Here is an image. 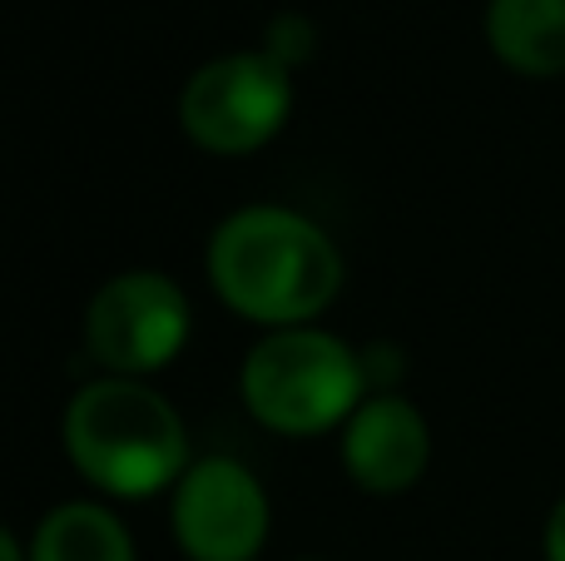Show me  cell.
<instances>
[{"label": "cell", "mask_w": 565, "mask_h": 561, "mask_svg": "<svg viewBox=\"0 0 565 561\" xmlns=\"http://www.w3.org/2000/svg\"><path fill=\"white\" fill-rule=\"evenodd\" d=\"M209 284L248 324H312L342 288V254L328 229L282 204L228 214L209 239Z\"/></svg>", "instance_id": "6da1fadb"}, {"label": "cell", "mask_w": 565, "mask_h": 561, "mask_svg": "<svg viewBox=\"0 0 565 561\" xmlns=\"http://www.w3.org/2000/svg\"><path fill=\"white\" fill-rule=\"evenodd\" d=\"M65 457L95 493L139 502L189 473L184 417L145 378H99L65 407Z\"/></svg>", "instance_id": "7a4b0ae2"}, {"label": "cell", "mask_w": 565, "mask_h": 561, "mask_svg": "<svg viewBox=\"0 0 565 561\" xmlns=\"http://www.w3.org/2000/svg\"><path fill=\"white\" fill-rule=\"evenodd\" d=\"M238 388L248 413L282 437L332 433L358 413L362 398H372L358 348L312 324L274 328L264 343H254Z\"/></svg>", "instance_id": "3957f363"}, {"label": "cell", "mask_w": 565, "mask_h": 561, "mask_svg": "<svg viewBox=\"0 0 565 561\" xmlns=\"http://www.w3.org/2000/svg\"><path fill=\"white\" fill-rule=\"evenodd\" d=\"M292 115V70L268 50H234L194 70L179 95V125L209 155H254Z\"/></svg>", "instance_id": "277c9868"}, {"label": "cell", "mask_w": 565, "mask_h": 561, "mask_svg": "<svg viewBox=\"0 0 565 561\" xmlns=\"http://www.w3.org/2000/svg\"><path fill=\"white\" fill-rule=\"evenodd\" d=\"M189 328L184 288L154 268H129L89 298L85 343L115 378H149L184 353Z\"/></svg>", "instance_id": "5b68a950"}, {"label": "cell", "mask_w": 565, "mask_h": 561, "mask_svg": "<svg viewBox=\"0 0 565 561\" xmlns=\"http://www.w3.org/2000/svg\"><path fill=\"white\" fill-rule=\"evenodd\" d=\"M174 542L189 561H254L268 542V493L234 457H199L174 487Z\"/></svg>", "instance_id": "8992f818"}, {"label": "cell", "mask_w": 565, "mask_h": 561, "mask_svg": "<svg viewBox=\"0 0 565 561\" xmlns=\"http://www.w3.org/2000/svg\"><path fill=\"white\" fill-rule=\"evenodd\" d=\"M431 463V427L402 393H372L342 423V467L362 493L397 497L422 483Z\"/></svg>", "instance_id": "52a82bcc"}, {"label": "cell", "mask_w": 565, "mask_h": 561, "mask_svg": "<svg viewBox=\"0 0 565 561\" xmlns=\"http://www.w3.org/2000/svg\"><path fill=\"white\" fill-rule=\"evenodd\" d=\"M487 45L526 80L565 75V0H487Z\"/></svg>", "instance_id": "ba28073f"}, {"label": "cell", "mask_w": 565, "mask_h": 561, "mask_svg": "<svg viewBox=\"0 0 565 561\" xmlns=\"http://www.w3.org/2000/svg\"><path fill=\"white\" fill-rule=\"evenodd\" d=\"M30 561H135V542L109 507L60 502L40 517Z\"/></svg>", "instance_id": "9c48e42d"}, {"label": "cell", "mask_w": 565, "mask_h": 561, "mask_svg": "<svg viewBox=\"0 0 565 561\" xmlns=\"http://www.w3.org/2000/svg\"><path fill=\"white\" fill-rule=\"evenodd\" d=\"M264 50L278 60V65L298 70L302 60L312 55V25L302 15H278L274 25H268V35H264Z\"/></svg>", "instance_id": "30bf717a"}, {"label": "cell", "mask_w": 565, "mask_h": 561, "mask_svg": "<svg viewBox=\"0 0 565 561\" xmlns=\"http://www.w3.org/2000/svg\"><path fill=\"white\" fill-rule=\"evenodd\" d=\"M546 561H565V497L546 517Z\"/></svg>", "instance_id": "8fae6325"}, {"label": "cell", "mask_w": 565, "mask_h": 561, "mask_svg": "<svg viewBox=\"0 0 565 561\" xmlns=\"http://www.w3.org/2000/svg\"><path fill=\"white\" fill-rule=\"evenodd\" d=\"M0 561H30L25 552H20V542H15V537L6 532V527H0Z\"/></svg>", "instance_id": "7c38bea8"}]
</instances>
